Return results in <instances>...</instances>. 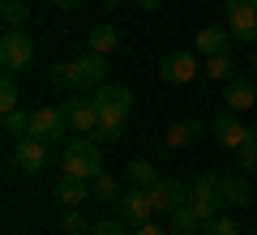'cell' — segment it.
I'll return each mask as SVG.
<instances>
[{
	"label": "cell",
	"mask_w": 257,
	"mask_h": 235,
	"mask_svg": "<svg viewBox=\"0 0 257 235\" xmlns=\"http://www.w3.org/2000/svg\"><path fill=\"white\" fill-rule=\"evenodd\" d=\"M227 35H231V30H223V26H202V30H197V47H193V52L210 60V56L227 52Z\"/></svg>",
	"instance_id": "17"
},
{
	"label": "cell",
	"mask_w": 257,
	"mask_h": 235,
	"mask_svg": "<svg viewBox=\"0 0 257 235\" xmlns=\"http://www.w3.org/2000/svg\"><path fill=\"white\" fill-rule=\"evenodd\" d=\"M189 205H193V214L202 218V222H210V218L219 214V205H223L219 171H197V180L189 184Z\"/></svg>",
	"instance_id": "2"
},
{
	"label": "cell",
	"mask_w": 257,
	"mask_h": 235,
	"mask_svg": "<svg viewBox=\"0 0 257 235\" xmlns=\"http://www.w3.org/2000/svg\"><path fill=\"white\" fill-rule=\"evenodd\" d=\"M210 133H214V141H219L223 150H240V145L248 141V124H240L236 111H223V116H214V120H210Z\"/></svg>",
	"instance_id": "13"
},
{
	"label": "cell",
	"mask_w": 257,
	"mask_h": 235,
	"mask_svg": "<svg viewBox=\"0 0 257 235\" xmlns=\"http://www.w3.org/2000/svg\"><path fill=\"white\" fill-rule=\"evenodd\" d=\"M86 235H90V231H86Z\"/></svg>",
	"instance_id": "40"
},
{
	"label": "cell",
	"mask_w": 257,
	"mask_h": 235,
	"mask_svg": "<svg viewBox=\"0 0 257 235\" xmlns=\"http://www.w3.org/2000/svg\"><path fill=\"white\" fill-rule=\"evenodd\" d=\"M159 5H163V0H138V9H146V13H155Z\"/></svg>",
	"instance_id": "34"
},
{
	"label": "cell",
	"mask_w": 257,
	"mask_h": 235,
	"mask_svg": "<svg viewBox=\"0 0 257 235\" xmlns=\"http://www.w3.org/2000/svg\"><path fill=\"white\" fill-rule=\"evenodd\" d=\"M116 5H124V0H103V9H116Z\"/></svg>",
	"instance_id": "36"
},
{
	"label": "cell",
	"mask_w": 257,
	"mask_h": 235,
	"mask_svg": "<svg viewBox=\"0 0 257 235\" xmlns=\"http://www.w3.org/2000/svg\"><path fill=\"white\" fill-rule=\"evenodd\" d=\"M60 107H64V116H69V128H73V133H94V128H99V103H94L90 94H69Z\"/></svg>",
	"instance_id": "8"
},
{
	"label": "cell",
	"mask_w": 257,
	"mask_h": 235,
	"mask_svg": "<svg viewBox=\"0 0 257 235\" xmlns=\"http://www.w3.org/2000/svg\"><path fill=\"white\" fill-rule=\"evenodd\" d=\"M5 137H9V141H26L30 137V116L26 111H5Z\"/></svg>",
	"instance_id": "24"
},
{
	"label": "cell",
	"mask_w": 257,
	"mask_h": 235,
	"mask_svg": "<svg viewBox=\"0 0 257 235\" xmlns=\"http://www.w3.org/2000/svg\"><path fill=\"white\" fill-rule=\"evenodd\" d=\"M60 171L73 180H99L103 175V145L90 133L69 137V145L60 150Z\"/></svg>",
	"instance_id": "1"
},
{
	"label": "cell",
	"mask_w": 257,
	"mask_h": 235,
	"mask_svg": "<svg viewBox=\"0 0 257 235\" xmlns=\"http://www.w3.org/2000/svg\"><path fill=\"white\" fill-rule=\"evenodd\" d=\"M94 103H99V124H128V116H133V90L128 86H99Z\"/></svg>",
	"instance_id": "3"
},
{
	"label": "cell",
	"mask_w": 257,
	"mask_h": 235,
	"mask_svg": "<svg viewBox=\"0 0 257 235\" xmlns=\"http://www.w3.org/2000/svg\"><path fill=\"white\" fill-rule=\"evenodd\" d=\"M73 69H77V60H60L52 69V86H64V90H73Z\"/></svg>",
	"instance_id": "30"
},
{
	"label": "cell",
	"mask_w": 257,
	"mask_h": 235,
	"mask_svg": "<svg viewBox=\"0 0 257 235\" xmlns=\"http://www.w3.org/2000/svg\"><path fill=\"white\" fill-rule=\"evenodd\" d=\"M0 18L9 30H22L30 22V0H0Z\"/></svg>",
	"instance_id": "21"
},
{
	"label": "cell",
	"mask_w": 257,
	"mask_h": 235,
	"mask_svg": "<svg viewBox=\"0 0 257 235\" xmlns=\"http://www.w3.org/2000/svg\"><path fill=\"white\" fill-rule=\"evenodd\" d=\"M227 30L240 43H257V0H227Z\"/></svg>",
	"instance_id": "6"
},
{
	"label": "cell",
	"mask_w": 257,
	"mask_h": 235,
	"mask_svg": "<svg viewBox=\"0 0 257 235\" xmlns=\"http://www.w3.org/2000/svg\"><path fill=\"white\" fill-rule=\"evenodd\" d=\"M236 167L240 171H257V124H248V141L236 150Z\"/></svg>",
	"instance_id": "25"
},
{
	"label": "cell",
	"mask_w": 257,
	"mask_h": 235,
	"mask_svg": "<svg viewBox=\"0 0 257 235\" xmlns=\"http://www.w3.org/2000/svg\"><path fill=\"white\" fill-rule=\"evenodd\" d=\"M90 180H73V175H60V184H56V192L52 197L60 201L64 209H77V205H86V201H90Z\"/></svg>",
	"instance_id": "15"
},
{
	"label": "cell",
	"mask_w": 257,
	"mask_h": 235,
	"mask_svg": "<svg viewBox=\"0 0 257 235\" xmlns=\"http://www.w3.org/2000/svg\"><path fill=\"white\" fill-rule=\"evenodd\" d=\"M202 133H206L202 120H197V116H184V120H176V124H167L163 145H167V150H184V145H193Z\"/></svg>",
	"instance_id": "14"
},
{
	"label": "cell",
	"mask_w": 257,
	"mask_h": 235,
	"mask_svg": "<svg viewBox=\"0 0 257 235\" xmlns=\"http://www.w3.org/2000/svg\"><path fill=\"white\" fill-rule=\"evenodd\" d=\"M86 43H90V52H99V56H111L120 47V30L111 26V22H99V26L86 35Z\"/></svg>",
	"instance_id": "19"
},
{
	"label": "cell",
	"mask_w": 257,
	"mask_h": 235,
	"mask_svg": "<svg viewBox=\"0 0 257 235\" xmlns=\"http://www.w3.org/2000/svg\"><path fill=\"white\" fill-rule=\"evenodd\" d=\"M257 103V82H248V77H231L227 82V111H248Z\"/></svg>",
	"instance_id": "16"
},
{
	"label": "cell",
	"mask_w": 257,
	"mask_h": 235,
	"mask_svg": "<svg viewBox=\"0 0 257 235\" xmlns=\"http://www.w3.org/2000/svg\"><path fill=\"white\" fill-rule=\"evenodd\" d=\"M253 69H257V56H253Z\"/></svg>",
	"instance_id": "38"
},
{
	"label": "cell",
	"mask_w": 257,
	"mask_h": 235,
	"mask_svg": "<svg viewBox=\"0 0 257 235\" xmlns=\"http://www.w3.org/2000/svg\"><path fill=\"white\" fill-rule=\"evenodd\" d=\"M202 235H240V226H236V218H231V214H214L210 222L202 226Z\"/></svg>",
	"instance_id": "28"
},
{
	"label": "cell",
	"mask_w": 257,
	"mask_h": 235,
	"mask_svg": "<svg viewBox=\"0 0 257 235\" xmlns=\"http://www.w3.org/2000/svg\"><path fill=\"white\" fill-rule=\"evenodd\" d=\"M64 133H69V116H64V107H35V111H30V137L56 145Z\"/></svg>",
	"instance_id": "5"
},
{
	"label": "cell",
	"mask_w": 257,
	"mask_h": 235,
	"mask_svg": "<svg viewBox=\"0 0 257 235\" xmlns=\"http://www.w3.org/2000/svg\"><path fill=\"white\" fill-rule=\"evenodd\" d=\"M167 235H184V231H167Z\"/></svg>",
	"instance_id": "37"
},
{
	"label": "cell",
	"mask_w": 257,
	"mask_h": 235,
	"mask_svg": "<svg viewBox=\"0 0 257 235\" xmlns=\"http://www.w3.org/2000/svg\"><path fill=\"white\" fill-rule=\"evenodd\" d=\"M124 137V124H99L94 128V141L99 145H111V141H120Z\"/></svg>",
	"instance_id": "32"
},
{
	"label": "cell",
	"mask_w": 257,
	"mask_h": 235,
	"mask_svg": "<svg viewBox=\"0 0 257 235\" xmlns=\"http://www.w3.org/2000/svg\"><path fill=\"white\" fill-rule=\"evenodd\" d=\"M107 86V56L99 52H86L73 69V94H86V90H99Z\"/></svg>",
	"instance_id": "7"
},
{
	"label": "cell",
	"mask_w": 257,
	"mask_h": 235,
	"mask_svg": "<svg viewBox=\"0 0 257 235\" xmlns=\"http://www.w3.org/2000/svg\"><path fill=\"white\" fill-rule=\"evenodd\" d=\"M13 163H18L26 175H43L47 167H52V145L39 141V137H26V141H18V154H13Z\"/></svg>",
	"instance_id": "10"
},
{
	"label": "cell",
	"mask_w": 257,
	"mask_h": 235,
	"mask_svg": "<svg viewBox=\"0 0 257 235\" xmlns=\"http://www.w3.org/2000/svg\"><path fill=\"white\" fill-rule=\"evenodd\" d=\"M56 9H77V5H82V0H52Z\"/></svg>",
	"instance_id": "35"
},
{
	"label": "cell",
	"mask_w": 257,
	"mask_h": 235,
	"mask_svg": "<svg viewBox=\"0 0 257 235\" xmlns=\"http://www.w3.org/2000/svg\"><path fill=\"white\" fill-rule=\"evenodd\" d=\"M124 175H128V188H150V184L163 180V175L155 171V163H150V158H133V163L124 167Z\"/></svg>",
	"instance_id": "20"
},
{
	"label": "cell",
	"mask_w": 257,
	"mask_h": 235,
	"mask_svg": "<svg viewBox=\"0 0 257 235\" xmlns=\"http://www.w3.org/2000/svg\"><path fill=\"white\" fill-rule=\"evenodd\" d=\"M206 77H210V82H223V86H227L231 77H236V60H231V52L210 56V60H206Z\"/></svg>",
	"instance_id": "22"
},
{
	"label": "cell",
	"mask_w": 257,
	"mask_h": 235,
	"mask_svg": "<svg viewBox=\"0 0 257 235\" xmlns=\"http://www.w3.org/2000/svg\"><path fill=\"white\" fill-rule=\"evenodd\" d=\"M219 188H223V205H248L253 201V188H248L244 175H219Z\"/></svg>",
	"instance_id": "18"
},
{
	"label": "cell",
	"mask_w": 257,
	"mask_h": 235,
	"mask_svg": "<svg viewBox=\"0 0 257 235\" xmlns=\"http://www.w3.org/2000/svg\"><path fill=\"white\" fill-rule=\"evenodd\" d=\"M253 214H257V205H253Z\"/></svg>",
	"instance_id": "39"
},
{
	"label": "cell",
	"mask_w": 257,
	"mask_h": 235,
	"mask_svg": "<svg viewBox=\"0 0 257 235\" xmlns=\"http://www.w3.org/2000/svg\"><path fill=\"white\" fill-rule=\"evenodd\" d=\"M22 90H18V73H5L0 77V111H18Z\"/></svg>",
	"instance_id": "26"
},
{
	"label": "cell",
	"mask_w": 257,
	"mask_h": 235,
	"mask_svg": "<svg viewBox=\"0 0 257 235\" xmlns=\"http://www.w3.org/2000/svg\"><path fill=\"white\" fill-rule=\"evenodd\" d=\"M150 205H155V214L172 218L180 205H189V188L180 180H159V184H150Z\"/></svg>",
	"instance_id": "12"
},
{
	"label": "cell",
	"mask_w": 257,
	"mask_h": 235,
	"mask_svg": "<svg viewBox=\"0 0 257 235\" xmlns=\"http://www.w3.org/2000/svg\"><path fill=\"white\" fill-rule=\"evenodd\" d=\"M60 222H64V231H69V235H86V231H90V226H86V218H82V205H77V209H64Z\"/></svg>",
	"instance_id": "31"
},
{
	"label": "cell",
	"mask_w": 257,
	"mask_h": 235,
	"mask_svg": "<svg viewBox=\"0 0 257 235\" xmlns=\"http://www.w3.org/2000/svg\"><path fill=\"white\" fill-rule=\"evenodd\" d=\"M159 77H163L167 86H189L193 77H197V52H172L163 56V64H159Z\"/></svg>",
	"instance_id": "9"
},
{
	"label": "cell",
	"mask_w": 257,
	"mask_h": 235,
	"mask_svg": "<svg viewBox=\"0 0 257 235\" xmlns=\"http://www.w3.org/2000/svg\"><path fill=\"white\" fill-rule=\"evenodd\" d=\"M202 218H197V214H193V205H180V209H176V214H172V231H184V235H197V231H202Z\"/></svg>",
	"instance_id": "27"
},
{
	"label": "cell",
	"mask_w": 257,
	"mask_h": 235,
	"mask_svg": "<svg viewBox=\"0 0 257 235\" xmlns=\"http://www.w3.org/2000/svg\"><path fill=\"white\" fill-rule=\"evenodd\" d=\"M128 235H163V226H159V222H142V226H133Z\"/></svg>",
	"instance_id": "33"
},
{
	"label": "cell",
	"mask_w": 257,
	"mask_h": 235,
	"mask_svg": "<svg viewBox=\"0 0 257 235\" xmlns=\"http://www.w3.org/2000/svg\"><path fill=\"white\" fill-rule=\"evenodd\" d=\"M111 209H116V218H124L128 226L150 222V214H155V205H150V188H128Z\"/></svg>",
	"instance_id": "11"
},
{
	"label": "cell",
	"mask_w": 257,
	"mask_h": 235,
	"mask_svg": "<svg viewBox=\"0 0 257 235\" xmlns=\"http://www.w3.org/2000/svg\"><path fill=\"white\" fill-rule=\"evenodd\" d=\"M35 64V43L26 30H5L0 39V69L5 73H26Z\"/></svg>",
	"instance_id": "4"
},
{
	"label": "cell",
	"mask_w": 257,
	"mask_h": 235,
	"mask_svg": "<svg viewBox=\"0 0 257 235\" xmlns=\"http://www.w3.org/2000/svg\"><path fill=\"white\" fill-rule=\"evenodd\" d=\"M90 188H94V201H99V205H116V201L124 197L120 184H116V175H107V171H103L99 180H90Z\"/></svg>",
	"instance_id": "23"
},
{
	"label": "cell",
	"mask_w": 257,
	"mask_h": 235,
	"mask_svg": "<svg viewBox=\"0 0 257 235\" xmlns=\"http://www.w3.org/2000/svg\"><path fill=\"white\" fill-rule=\"evenodd\" d=\"M128 231H133V226H128L124 218H116V214H111V218H103V222H94V226H90V235H128Z\"/></svg>",
	"instance_id": "29"
}]
</instances>
